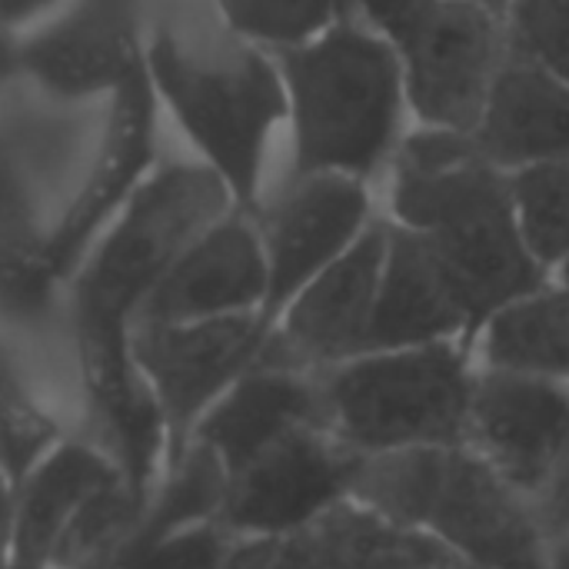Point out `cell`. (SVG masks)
<instances>
[{"instance_id": "6da1fadb", "label": "cell", "mask_w": 569, "mask_h": 569, "mask_svg": "<svg viewBox=\"0 0 569 569\" xmlns=\"http://www.w3.org/2000/svg\"><path fill=\"white\" fill-rule=\"evenodd\" d=\"M397 213L437 250L467 307L470 330L543 290V263L513 220V190L470 130L437 127L407 140Z\"/></svg>"}, {"instance_id": "7a4b0ae2", "label": "cell", "mask_w": 569, "mask_h": 569, "mask_svg": "<svg viewBox=\"0 0 569 569\" xmlns=\"http://www.w3.org/2000/svg\"><path fill=\"white\" fill-rule=\"evenodd\" d=\"M233 193L213 167H163L123 203L73 280V333L80 377L130 367V327L167 267L230 207Z\"/></svg>"}, {"instance_id": "3957f363", "label": "cell", "mask_w": 569, "mask_h": 569, "mask_svg": "<svg viewBox=\"0 0 569 569\" xmlns=\"http://www.w3.org/2000/svg\"><path fill=\"white\" fill-rule=\"evenodd\" d=\"M350 497L430 533L467 569H547L533 503L467 443L370 453Z\"/></svg>"}, {"instance_id": "277c9868", "label": "cell", "mask_w": 569, "mask_h": 569, "mask_svg": "<svg viewBox=\"0 0 569 569\" xmlns=\"http://www.w3.org/2000/svg\"><path fill=\"white\" fill-rule=\"evenodd\" d=\"M317 377L327 427L363 457L467 443L477 373L453 340L360 353Z\"/></svg>"}, {"instance_id": "5b68a950", "label": "cell", "mask_w": 569, "mask_h": 569, "mask_svg": "<svg viewBox=\"0 0 569 569\" xmlns=\"http://www.w3.org/2000/svg\"><path fill=\"white\" fill-rule=\"evenodd\" d=\"M300 173H370L400 120V70L380 40L340 27L283 53Z\"/></svg>"}, {"instance_id": "8992f818", "label": "cell", "mask_w": 569, "mask_h": 569, "mask_svg": "<svg viewBox=\"0 0 569 569\" xmlns=\"http://www.w3.org/2000/svg\"><path fill=\"white\" fill-rule=\"evenodd\" d=\"M153 93L223 177L237 203L257 197L270 127L283 117V83L253 50L197 53L170 30L143 43Z\"/></svg>"}, {"instance_id": "52a82bcc", "label": "cell", "mask_w": 569, "mask_h": 569, "mask_svg": "<svg viewBox=\"0 0 569 569\" xmlns=\"http://www.w3.org/2000/svg\"><path fill=\"white\" fill-rule=\"evenodd\" d=\"M363 7L400 47L417 113L473 133L500 57L490 10L470 0H363Z\"/></svg>"}, {"instance_id": "ba28073f", "label": "cell", "mask_w": 569, "mask_h": 569, "mask_svg": "<svg viewBox=\"0 0 569 569\" xmlns=\"http://www.w3.org/2000/svg\"><path fill=\"white\" fill-rule=\"evenodd\" d=\"M267 333L263 313L130 327V357L163 417L170 463L190 443L200 417L257 363Z\"/></svg>"}, {"instance_id": "9c48e42d", "label": "cell", "mask_w": 569, "mask_h": 569, "mask_svg": "<svg viewBox=\"0 0 569 569\" xmlns=\"http://www.w3.org/2000/svg\"><path fill=\"white\" fill-rule=\"evenodd\" d=\"M360 460L330 427H303L230 477L220 527L233 540L303 530L350 500Z\"/></svg>"}, {"instance_id": "30bf717a", "label": "cell", "mask_w": 569, "mask_h": 569, "mask_svg": "<svg viewBox=\"0 0 569 569\" xmlns=\"http://www.w3.org/2000/svg\"><path fill=\"white\" fill-rule=\"evenodd\" d=\"M387 233L383 227L363 233L323 267L273 320L257 363L320 373L367 353Z\"/></svg>"}, {"instance_id": "8fae6325", "label": "cell", "mask_w": 569, "mask_h": 569, "mask_svg": "<svg viewBox=\"0 0 569 569\" xmlns=\"http://www.w3.org/2000/svg\"><path fill=\"white\" fill-rule=\"evenodd\" d=\"M467 447L533 500L569 450V383L483 367L473 380Z\"/></svg>"}, {"instance_id": "7c38bea8", "label": "cell", "mask_w": 569, "mask_h": 569, "mask_svg": "<svg viewBox=\"0 0 569 569\" xmlns=\"http://www.w3.org/2000/svg\"><path fill=\"white\" fill-rule=\"evenodd\" d=\"M223 569H467L440 540L360 500H340L303 530L233 540Z\"/></svg>"}, {"instance_id": "4fadbf2b", "label": "cell", "mask_w": 569, "mask_h": 569, "mask_svg": "<svg viewBox=\"0 0 569 569\" xmlns=\"http://www.w3.org/2000/svg\"><path fill=\"white\" fill-rule=\"evenodd\" d=\"M153 110L157 93L147 77V63H140L110 93V117L97 157L60 223L47 233V260L60 280L87 253L90 240L113 217V210H120L143 183L153 157Z\"/></svg>"}, {"instance_id": "5bb4252c", "label": "cell", "mask_w": 569, "mask_h": 569, "mask_svg": "<svg viewBox=\"0 0 569 569\" xmlns=\"http://www.w3.org/2000/svg\"><path fill=\"white\" fill-rule=\"evenodd\" d=\"M267 283L263 237L240 217H220L167 267L140 303L133 323L263 313Z\"/></svg>"}, {"instance_id": "9a60e30c", "label": "cell", "mask_w": 569, "mask_h": 569, "mask_svg": "<svg viewBox=\"0 0 569 569\" xmlns=\"http://www.w3.org/2000/svg\"><path fill=\"white\" fill-rule=\"evenodd\" d=\"M143 63L137 0H77L17 43V70L60 97L113 93Z\"/></svg>"}, {"instance_id": "2e32d148", "label": "cell", "mask_w": 569, "mask_h": 569, "mask_svg": "<svg viewBox=\"0 0 569 569\" xmlns=\"http://www.w3.org/2000/svg\"><path fill=\"white\" fill-rule=\"evenodd\" d=\"M363 217V190L337 173H307V180L273 207L263 227V253L270 273L263 320L270 327L283 307L350 247Z\"/></svg>"}, {"instance_id": "e0dca14e", "label": "cell", "mask_w": 569, "mask_h": 569, "mask_svg": "<svg viewBox=\"0 0 569 569\" xmlns=\"http://www.w3.org/2000/svg\"><path fill=\"white\" fill-rule=\"evenodd\" d=\"M303 427H327L320 377L253 363L193 427L190 440L210 447L233 477L263 450Z\"/></svg>"}, {"instance_id": "ac0fdd59", "label": "cell", "mask_w": 569, "mask_h": 569, "mask_svg": "<svg viewBox=\"0 0 569 569\" xmlns=\"http://www.w3.org/2000/svg\"><path fill=\"white\" fill-rule=\"evenodd\" d=\"M470 330L467 307L420 230H390L367 353L453 340Z\"/></svg>"}, {"instance_id": "d6986e66", "label": "cell", "mask_w": 569, "mask_h": 569, "mask_svg": "<svg viewBox=\"0 0 569 569\" xmlns=\"http://www.w3.org/2000/svg\"><path fill=\"white\" fill-rule=\"evenodd\" d=\"M123 470L103 443L63 437L13 483L10 560L20 569H47L73 513Z\"/></svg>"}, {"instance_id": "ffe728a7", "label": "cell", "mask_w": 569, "mask_h": 569, "mask_svg": "<svg viewBox=\"0 0 569 569\" xmlns=\"http://www.w3.org/2000/svg\"><path fill=\"white\" fill-rule=\"evenodd\" d=\"M473 140L490 163L569 160V83L533 57L497 70Z\"/></svg>"}, {"instance_id": "44dd1931", "label": "cell", "mask_w": 569, "mask_h": 569, "mask_svg": "<svg viewBox=\"0 0 569 569\" xmlns=\"http://www.w3.org/2000/svg\"><path fill=\"white\" fill-rule=\"evenodd\" d=\"M483 367L569 383V290H537L483 323Z\"/></svg>"}, {"instance_id": "7402d4cb", "label": "cell", "mask_w": 569, "mask_h": 569, "mask_svg": "<svg viewBox=\"0 0 569 569\" xmlns=\"http://www.w3.org/2000/svg\"><path fill=\"white\" fill-rule=\"evenodd\" d=\"M60 273L47 260V233H37L23 207V190L0 150V317L37 323L53 307Z\"/></svg>"}, {"instance_id": "603a6c76", "label": "cell", "mask_w": 569, "mask_h": 569, "mask_svg": "<svg viewBox=\"0 0 569 569\" xmlns=\"http://www.w3.org/2000/svg\"><path fill=\"white\" fill-rule=\"evenodd\" d=\"M143 500L120 473L100 487L60 533L47 569H103L133 533Z\"/></svg>"}, {"instance_id": "cb8c5ba5", "label": "cell", "mask_w": 569, "mask_h": 569, "mask_svg": "<svg viewBox=\"0 0 569 569\" xmlns=\"http://www.w3.org/2000/svg\"><path fill=\"white\" fill-rule=\"evenodd\" d=\"M67 433L0 347V473L17 483Z\"/></svg>"}, {"instance_id": "d4e9b609", "label": "cell", "mask_w": 569, "mask_h": 569, "mask_svg": "<svg viewBox=\"0 0 569 569\" xmlns=\"http://www.w3.org/2000/svg\"><path fill=\"white\" fill-rule=\"evenodd\" d=\"M510 190L530 253L540 263L563 260L569 253V160L530 163Z\"/></svg>"}, {"instance_id": "484cf974", "label": "cell", "mask_w": 569, "mask_h": 569, "mask_svg": "<svg viewBox=\"0 0 569 569\" xmlns=\"http://www.w3.org/2000/svg\"><path fill=\"white\" fill-rule=\"evenodd\" d=\"M230 547L233 537L210 520L153 543H123L103 569H223Z\"/></svg>"}, {"instance_id": "4316f807", "label": "cell", "mask_w": 569, "mask_h": 569, "mask_svg": "<svg viewBox=\"0 0 569 569\" xmlns=\"http://www.w3.org/2000/svg\"><path fill=\"white\" fill-rule=\"evenodd\" d=\"M220 10L243 37L297 47L330 20L333 0H220Z\"/></svg>"}, {"instance_id": "83f0119b", "label": "cell", "mask_w": 569, "mask_h": 569, "mask_svg": "<svg viewBox=\"0 0 569 569\" xmlns=\"http://www.w3.org/2000/svg\"><path fill=\"white\" fill-rule=\"evenodd\" d=\"M513 17L523 53L569 83V0H513Z\"/></svg>"}, {"instance_id": "f1b7e54d", "label": "cell", "mask_w": 569, "mask_h": 569, "mask_svg": "<svg viewBox=\"0 0 569 569\" xmlns=\"http://www.w3.org/2000/svg\"><path fill=\"white\" fill-rule=\"evenodd\" d=\"M533 513L547 533V540L560 537L569 530V450L563 460L553 467V473L547 477V483L533 493Z\"/></svg>"}, {"instance_id": "f546056e", "label": "cell", "mask_w": 569, "mask_h": 569, "mask_svg": "<svg viewBox=\"0 0 569 569\" xmlns=\"http://www.w3.org/2000/svg\"><path fill=\"white\" fill-rule=\"evenodd\" d=\"M53 0H0V30H10L30 17H37L43 7H50Z\"/></svg>"}, {"instance_id": "4dcf8cb0", "label": "cell", "mask_w": 569, "mask_h": 569, "mask_svg": "<svg viewBox=\"0 0 569 569\" xmlns=\"http://www.w3.org/2000/svg\"><path fill=\"white\" fill-rule=\"evenodd\" d=\"M10 533H13V483L0 473V550L10 553Z\"/></svg>"}, {"instance_id": "1f68e13d", "label": "cell", "mask_w": 569, "mask_h": 569, "mask_svg": "<svg viewBox=\"0 0 569 569\" xmlns=\"http://www.w3.org/2000/svg\"><path fill=\"white\" fill-rule=\"evenodd\" d=\"M547 569H569V530L547 543Z\"/></svg>"}, {"instance_id": "d6a6232c", "label": "cell", "mask_w": 569, "mask_h": 569, "mask_svg": "<svg viewBox=\"0 0 569 569\" xmlns=\"http://www.w3.org/2000/svg\"><path fill=\"white\" fill-rule=\"evenodd\" d=\"M13 70H17V43L7 37V30H0V80Z\"/></svg>"}, {"instance_id": "836d02e7", "label": "cell", "mask_w": 569, "mask_h": 569, "mask_svg": "<svg viewBox=\"0 0 569 569\" xmlns=\"http://www.w3.org/2000/svg\"><path fill=\"white\" fill-rule=\"evenodd\" d=\"M0 569H20V567H13L10 553H7V550H0Z\"/></svg>"}, {"instance_id": "e575fe53", "label": "cell", "mask_w": 569, "mask_h": 569, "mask_svg": "<svg viewBox=\"0 0 569 569\" xmlns=\"http://www.w3.org/2000/svg\"><path fill=\"white\" fill-rule=\"evenodd\" d=\"M470 3H480V7H503L507 0H470Z\"/></svg>"}, {"instance_id": "d590c367", "label": "cell", "mask_w": 569, "mask_h": 569, "mask_svg": "<svg viewBox=\"0 0 569 569\" xmlns=\"http://www.w3.org/2000/svg\"><path fill=\"white\" fill-rule=\"evenodd\" d=\"M563 280H567V290H569V253H567V267H563Z\"/></svg>"}]
</instances>
